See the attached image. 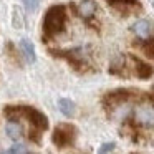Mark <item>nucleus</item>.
Returning <instances> with one entry per match:
<instances>
[{"instance_id": "obj_13", "label": "nucleus", "mask_w": 154, "mask_h": 154, "mask_svg": "<svg viewBox=\"0 0 154 154\" xmlns=\"http://www.w3.org/2000/svg\"><path fill=\"white\" fill-rule=\"evenodd\" d=\"M141 48H143V51L147 55V57L152 58V60H154V37L144 42V43L141 45Z\"/></svg>"}, {"instance_id": "obj_7", "label": "nucleus", "mask_w": 154, "mask_h": 154, "mask_svg": "<svg viewBox=\"0 0 154 154\" xmlns=\"http://www.w3.org/2000/svg\"><path fill=\"white\" fill-rule=\"evenodd\" d=\"M106 2L109 7H113L114 10H118L123 15H131L143 10V5L139 0H106Z\"/></svg>"}, {"instance_id": "obj_11", "label": "nucleus", "mask_w": 154, "mask_h": 154, "mask_svg": "<svg viewBox=\"0 0 154 154\" xmlns=\"http://www.w3.org/2000/svg\"><path fill=\"white\" fill-rule=\"evenodd\" d=\"M58 109L61 111V113L65 114V116L71 118L75 114V109H76V106H75V103L71 100H66V98H61L60 101H58Z\"/></svg>"}, {"instance_id": "obj_1", "label": "nucleus", "mask_w": 154, "mask_h": 154, "mask_svg": "<svg viewBox=\"0 0 154 154\" xmlns=\"http://www.w3.org/2000/svg\"><path fill=\"white\" fill-rule=\"evenodd\" d=\"M5 116L8 121H15L20 124L22 133L28 136V139L33 143H40L42 134L48 128V121L40 111H37L32 106H7Z\"/></svg>"}, {"instance_id": "obj_3", "label": "nucleus", "mask_w": 154, "mask_h": 154, "mask_svg": "<svg viewBox=\"0 0 154 154\" xmlns=\"http://www.w3.org/2000/svg\"><path fill=\"white\" fill-rule=\"evenodd\" d=\"M66 7L65 5H53L47 10L43 18V32H42V40L47 43L58 37L60 33L65 32V25H66Z\"/></svg>"}, {"instance_id": "obj_14", "label": "nucleus", "mask_w": 154, "mask_h": 154, "mask_svg": "<svg viewBox=\"0 0 154 154\" xmlns=\"http://www.w3.org/2000/svg\"><path fill=\"white\" fill-rule=\"evenodd\" d=\"M23 5H25L27 10L35 12V10H37V7H38V0H23Z\"/></svg>"}, {"instance_id": "obj_6", "label": "nucleus", "mask_w": 154, "mask_h": 154, "mask_svg": "<svg viewBox=\"0 0 154 154\" xmlns=\"http://www.w3.org/2000/svg\"><path fill=\"white\" fill-rule=\"evenodd\" d=\"M75 137H76V128L73 124H58L55 128L53 134H51V141L57 147H66L71 146L75 143Z\"/></svg>"}, {"instance_id": "obj_5", "label": "nucleus", "mask_w": 154, "mask_h": 154, "mask_svg": "<svg viewBox=\"0 0 154 154\" xmlns=\"http://www.w3.org/2000/svg\"><path fill=\"white\" fill-rule=\"evenodd\" d=\"M133 119L136 124L146 128V129H152L154 128V103L152 101H144L139 103L133 109Z\"/></svg>"}, {"instance_id": "obj_2", "label": "nucleus", "mask_w": 154, "mask_h": 154, "mask_svg": "<svg viewBox=\"0 0 154 154\" xmlns=\"http://www.w3.org/2000/svg\"><path fill=\"white\" fill-rule=\"evenodd\" d=\"M111 75H118V76H137L141 80L152 76V66L144 63L134 55H119L114 58V61L109 66Z\"/></svg>"}, {"instance_id": "obj_15", "label": "nucleus", "mask_w": 154, "mask_h": 154, "mask_svg": "<svg viewBox=\"0 0 154 154\" xmlns=\"http://www.w3.org/2000/svg\"><path fill=\"white\" fill-rule=\"evenodd\" d=\"M113 149H114V143H106V144H103V146L100 147L98 154H109Z\"/></svg>"}, {"instance_id": "obj_4", "label": "nucleus", "mask_w": 154, "mask_h": 154, "mask_svg": "<svg viewBox=\"0 0 154 154\" xmlns=\"http://www.w3.org/2000/svg\"><path fill=\"white\" fill-rule=\"evenodd\" d=\"M50 55L66 60L76 71L91 70L90 47H75V48H70V50H50Z\"/></svg>"}, {"instance_id": "obj_10", "label": "nucleus", "mask_w": 154, "mask_h": 154, "mask_svg": "<svg viewBox=\"0 0 154 154\" xmlns=\"http://www.w3.org/2000/svg\"><path fill=\"white\" fill-rule=\"evenodd\" d=\"M20 48H22V55L28 63H35V48L32 45V42L28 38H22L20 40Z\"/></svg>"}, {"instance_id": "obj_12", "label": "nucleus", "mask_w": 154, "mask_h": 154, "mask_svg": "<svg viewBox=\"0 0 154 154\" xmlns=\"http://www.w3.org/2000/svg\"><path fill=\"white\" fill-rule=\"evenodd\" d=\"M5 133H7V136L12 137V139H20V137L23 136L20 124L15 123V121H8L7 126H5Z\"/></svg>"}, {"instance_id": "obj_9", "label": "nucleus", "mask_w": 154, "mask_h": 154, "mask_svg": "<svg viewBox=\"0 0 154 154\" xmlns=\"http://www.w3.org/2000/svg\"><path fill=\"white\" fill-rule=\"evenodd\" d=\"M131 30H133L137 37L147 38L149 33H151V30H152V25H151V22H147V20H137L136 23L131 27Z\"/></svg>"}, {"instance_id": "obj_8", "label": "nucleus", "mask_w": 154, "mask_h": 154, "mask_svg": "<svg viewBox=\"0 0 154 154\" xmlns=\"http://www.w3.org/2000/svg\"><path fill=\"white\" fill-rule=\"evenodd\" d=\"M73 7H75V10H76V14L80 15L86 23H90V25L93 23V18H94V15H96V8H98L94 0H83V2H80L78 5H73Z\"/></svg>"}, {"instance_id": "obj_16", "label": "nucleus", "mask_w": 154, "mask_h": 154, "mask_svg": "<svg viewBox=\"0 0 154 154\" xmlns=\"http://www.w3.org/2000/svg\"><path fill=\"white\" fill-rule=\"evenodd\" d=\"M20 15H18V8H15V18H18ZM22 23H18V22H15V28H20Z\"/></svg>"}]
</instances>
